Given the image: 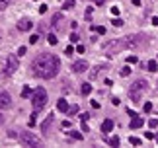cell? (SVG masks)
<instances>
[{
  "label": "cell",
  "mask_w": 158,
  "mask_h": 148,
  "mask_svg": "<svg viewBox=\"0 0 158 148\" xmlns=\"http://www.w3.org/2000/svg\"><path fill=\"white\" fill-rule=\"evenodd\" d=\"M146 70L156 72L158 70V63H156V60H148V63H146Z\"/></svg>",
  "instance_id": "17"
},
{
  "label": "cell",
  "mask_w": 158,
  "mask_h": 148,
  "mask_svg": "<svg viewBox=\"0 0 158 148\" xmlns=\"http://www.w3.org/2000/svg\"><path fill=\"white\" fill-rule=\"evenodd\" d=\"M51 24H53V27H55V29H63V14H61V12L53 14Z\"/></svg>",
  "instance_id": "10"
},
{
  "label": "cell",
  "mask_w": 158,
  "mask_h": 148,
  "mask_svg": "<svg viewBox=\"0 0 158 148\" xmlns=\"http://www.w3.org/2000/svg\"><path fill=\"white\" fill-rule=\"evenodd\" d=\"M156 86H158V80H156Z\"/></svg>",
  "instance_id": "50"
},
{
  "label": "cell",
  "mask_w": 158,
  "mask_h": 148,
  "mask_svg": "<svg viewBox=\"0 0 158 148\" xmlns=\"http://www.w3.org/2000/svg\"><path fill=\"white\" fill-rule=\"evenodd\" d=\"M18 53H20V57H22V55H26V47H20V49H18Z\"/></svg>",
  "instance_id": "41"
},
{
  "label": "cell",
  "mask_w": 158,
  "mask_h": 148,
  "mask_svg": "<svg viewBox=\"0 0 158 148\" xmlns=\"http://www.w3.org/2000/svg\"><path fill=\"white\" fill-rule=\"evenodd\" d=\"M129 142L133 146H141V138H137V136H129Z\"/></svg>",
  "instance_id": "24"
},
{
  "label": "cell",
  "mask_w": 158,
  "mask_h": 148,
  "mask_svg": "<svg viewBox=\"0 0 158 148\" xmlns=\"http://www.w3.org/2000/svg\"><path fill=\"white\" fill-rule=\"evenodd\" d=\"M96 31H98L100 35H104V33H105V27H104V26H100V27H96Z\"/></svg>",
  "instance_id": "37"
},
{
  "label": "cell",
  "mask_w": 158,
  "mask_h": 148,
  "mask_svg": "<svg viewBox=\"0 0 158 148\" xmlns=\"http://www.w3.org/2000/svg\"><path fill=\"white\" fill-rule=\"evenodd\" d=\"M127 115H129V117H135V115H137V113H135V111H133V109H127Z\"/></svg>",
  "instance_id": "42"
},
{
  "label": "cell",
  "mask_w": 158,
  "mask_h": 148,
  "mask_svg": "<svg viewBox=\"0 0 158 148\" xmlns=\"http://www.w3.org/2000/svg\"><path fill=\"white\" fill-rule=\"evenodd\" d=\"M154 138H156V142H158V135H156V136H154Z\"/></svg>",
  "instance_id": "49"
},
{
  "label": "cell",
  "mask_w": 158,
  "mask_h": 148,
  "mask_svg": "<svg viewBox=\"0 0 158 148\" xmlns=\"http://www.w3.org/2000/svg\"><path fill=\"white\" fill-rule=\"evenodd\" d=\"M145 125V121H143V117H139V115H135V117H131V129H141Z\"/></svg>",
  "instance_id": "12"
},
{
  "label": "cell",
  "mask_w": 158,
  "mask_h": 148,
  "mask_svg": "<svg viewBox=\"0 0 158 148\" xmlns=\"http://www.w3.org/2000/svg\"><path fill=\"white\" fill-rule=\"evenodd\" d=\"M31 94H33V90H31V88H27V86L22 90V97H31Z\"/></svg>",
  "instance_id": "21"
},
{
  "label": "cell",
  "mask_w": 158,
  "mask_h": 148,
  "mask_svg": "<svg viewBox=\"0 0 158 148\" xmlns=\"http://www.w3.org/2000/svg\"><path fill=\"white\" fill-rule=\"evenodd\" d=\"M90 105H92L94 109H100V103H98V101H96V99H92V101H90Z\"/></svg>",
  "instance_id": "36"
},
{
  "label": "cell",
  "mask_w": 158,
  "mask_h": 148,
  "mask_svg": "<svg viewBox=\"0 0 158 148\" xmlns=\"http://www.w3.org/2000/svg\"><path fill=\"white\" fill-rule=\"evenodd\" d=\"M111 103H113V105H119L121 101H119V97H113V99H111Z\"/></svg>",
  "instance_id": "44"
},
{
  "label": "cell",
  "mask_w": 158,
  "mask_h": 148,
  "mask_svg": "<svg viewBox=\"0 0 158 148\" xmlns=\"http://www.w3.org/2000/svg\"><path fill=\"white\" fill-rule=\"evenodd\" d=\"M31 27H33V22H31V19H27V18H24V19L18 22V29H20V31H29Z\"/></svg>",
  "instance_id": "11"
},
{
  "label": "cell",
  "mask_w": 158,
  "mask_h": 148,
  "mask_svg": "<svg viewBox=\"0 0 158 148\" xmlns=\"http://www.w3.org/2000/svg\"><path fill=\"white\" fill-rule=\"evenodd\" d=\"M143 109H145V113H148V111H152V103H150V101H146L145 105H143Z\"/></svg>",
  "instance_id": "30"
},
{
  "label": "cell",
  "mask_w": 158,
  "mask_h": 148,
  "mask_svg": "<svg viewBox=\"0 0 158 148\" xmlns=\"http://www.w3.org/2000/svg\"><path fill=\"white\" fill-rule=\"evenodd\" d=\"M109 131H113V121L111 119H105L102 123V133H109Z\"/></svg>",
  "instance_id": "13"
},
{
  "label": "cell",
  "mask_w": 158,
  "mask_h": 148,
  "mask_svg": "<svg viewBox=\"0 0 158 148\" xmlns=\"http://www.w3.org/2000/svg\"><path fill=\"white\" fill-rule=\"evenodd\" d=\"M76 111H78V105H70V107H68V113H70V115L76 113Z\"/></svg>",
  "instance_id": "34"
},
{
  "label": "cell",
  "mask_w": 158,
  "mask_h": 148,
  "mask_svg": "<svg viewBox=\"0 0 158 148\" xmlns=\"http://www.w3.org/2000/svg\"><path fill=\"white\" fill-rule=\"evenodd\" d=\"M92 14H94V8H92V6H88V8H86V14H84L86 22H90V19H92Z\"/></svg>",
  "instance_id": "20"
},
{
  "label": "cell",
  "mask_w": 158,
  "mask_h": 148,
  "mask_svg": "<svg viewBox=\"0 0 158 148\" xmlns=\"http://www.w3.org/2000/svg\"><path fill=\"white\" fill-rule=\"evenodd\" d=\"M31 68H33V74L35 76L43 78V80H51L59 74L61 70V60L57 55H51V53H41L39 57L33 58L31 63Z\"/></svg>",
  "instance_id": "1"
},
{
  "label": "cell",
  "mask_w": 158,
  "mask_h": 148,
  "mask_svg": "<svg viewBox=\"0 0 158 148\" xmlns=\"http://www.w3.org/2000/svg\"><path fill=\"white\" fill-rule=\"evenodd\" d=\"M135 63H137V57H135V55L127 57V65H135Z\"/></svg>",
  "instance_id": "32"
},
{
  "label": "cell",
  "mask_w": 158,
  "mask_h": 148,
  "mask_svg": "<svg viewBox=\"0 0 158 148\" xmlns=\"http://www.w3.org/2000/svg\"><path fill=\"white\" fill-rule=\"evenodd\" d=\"M123 41H125L127 49H139V47H143L146 43V37L145 35H125Z\"/></svg>",
  "instance_id": "4"
},
{
  "label": "cell",
  "mask_w": 158,
  "mask_h": 148,
  "mask_svg": "<svg viewBox=\"0 0 158 148\" xmlns=\"http://www.w3.org/2000/svg\"><path fill=\"white\" fill-rule=\"evenodd\" d=\"M20 142L24 144V146H39V144H41V140L33 135V133H29V131L20 133Z\"/></svg>",
  "instance_id": "5"
},
{
  "label": "cell",
  "mask_w": 158,
  "mask_h": 148,
  "mask_svg": "<svg viewBox=\"0 0 158 148\" xmlns=\"http://www.w3.org/2000/svg\"><path fill=\"white\" fill-rule=\"evenodd\" d=\"M76 53H84V45H78V47H76Z\"/></svg>",
  "instance_id": "43"
},
{
  "label": "cell",
  "mask_w": 158,
  "mask_h": 148,
  "mask_svg": "<svg viewBox=\"0 0 158 148\" xmlns=\"http://www.w3.org/2000/svg\"><path fill=\"white\" fill-rule=\"evenodd\" d=\"M129 96H131V101H133V103H139V101H141V94H137V92H129Z\"/></svg>",
  "instance_id": "19"
},
{
  "label": "cell",
  "mask_w": 158,
  "mask_h": 148,
  "mask_svg": "<svg viewBox=\"0 0 158 148\" xmlns=\"http://www.w3.org/2000/svg\"><path fill=\"white\" fill-rule=\"evenodd\" d=\"M111 16H119V8H117V6L111 8Z\"/></svg>",
  "instance_id": "38"
},
{
  "label": "cell",
  "mask_w": 158,
  "mask_h": 148,
  "mask_svg": "<svg viewBox=\"0 0 158 148\" xmlns=\"http://www.w3.org/2000/svg\"><path fill=\"white\" fill-rule=\"evenodd\" d=\"M47 43H49V45H57V37H55V35H49V37H47Z\"/></svg>",
  "instance_id": "27"
},
{
  "label": "cell",
  "mask_w": 158,
  "mask_h": 148,
  "mask_svg": "<svg viewBox=\"0 0 158 148\" xmlns=\"http://www.w3.org/2000/svg\"><path fill=\"white\" fill-rule=\"evenodd\" d=\"M148 127H150V129H156L158 127V119H150V121H148Z\"/></svg>",
  "instance_id": "29"
},
{
  "label": "cell",
  "mask_w": 158,
  "mask_h": 148,
  "mask_svg": "<svg viewBox=\"0 0 158 148\" xmlns=\"http://www.w3.org/2000/svg\"><path fill=\"white\" fill-rule=\"evenodd\" d=\"M18 68H20V65H18L16 55H8V57H6V74H8V76H12Z\"/></svg>",
  "instance_id": "6"
},
{
  "label": "cell",
  "mask_w": 158,
  "mask_h": 148,
  "mask_svg": "<svg viewBox=\"0 0 158 148\" xmlns=\"http://www.w3.org/2000/svg\"><path fill=\"white\" fill-rule=\"evenodd\" d=\"M37 41H39V35H37V33H35V35H31V37H29V43H31V45H35Z\"/></svg>",
  "instance_id": "31"
},
{
  "label": "cell",
  "mask_w": 158,
  "mask_h": 148,
  "mask_svg": "<svg viewBox=\"0 0 158 148\" xmlns=\"http://www.w3.org/2000/svg\"><path fill=\"white\" fill-rule=\"evenodd\" d=\"M146 88H148V82H146V80H137V82L131 86V90H129V92H137V94H143Z\"/></svg>",
  "instance_id": "7"
},
{
  "label": "cell",
  "mask_w": 158,
  "mask_h": 148,
  "mask_svg": "<svg viewBox=\"0 0 158 148\" xmlns=\"http://www.w3.org/2000/svg\"><path fill=\"white\" fill-rule=\"evenodd\" d=\"M133 2V6H141V0H131Z\"/></svg>",
  "instance_id": "45"
},
{
  "label": "cell",
  "mask_w": 158,
  "mask_h": 148,
  "mask_svg": "<svg viewBox=\"0 0 158 148\" xmlns=\"http://www.w3.org/2000/svg\"><path fill=\"white\" fill-rule=\"evenodd\" d=\"M51 123H53V113H51L49 117H47L45 121H43V125H41V129H43V131H47V129H49V125H51Z\"/></svg>",
  "instance_id": "18"
},
{
  "label": "cell",
  "mask_w": 158,
  "mask_h": 148,
  "mask_svg": "<svg viewBox=\"0 0 158 148\" xmlns=\"http://www.w3.org/2000/svg\"><path fill=\"white\" fill-rule=\"evenodd\" d=\"M2 121H4V117H2V115H0V123H2Z\"/></svg>",
  "instance_id": "48"
},
{
  "label": "cell",
  "mask_w": 158,
  "mask_h": 148,
  "mask_svg": "<svg viewBox=\"0 0 158 148\" xmlns=\"http://www.w3.org/2000/svg\"><path fill=\"white\" fill-rule=\"evenodd\" d=\"M86 70H88V63H86V60H76L72 65V72H76V74L86 72Z\"/></svg>",
  "instance_id": "9"
},
{
  "label": "cell",
  "mask_w": 158,
  "mask_h": 148,
  "mask_svg": "<svg viewBox=\"0 0 158 148\" xmlns=\"http://www.w3.org/2000/svg\"><path fill=\"white\" fill-rule=\"evenodd\" d=\"M152 26H158V18H152Z\"/></svg>",
  "instance_id": "46"
},
{
  "label": "cell",
  "mask_w": 158,
  "mask_h": 148,
  "mask_svg": "<svg viewBox=\"0 0 158 148\" xmlns=\"http://www.w3.org/2000/svg\"><path fill=\"white\" fill-rule=\"evenodd\" d=\"M57 109L63 111V113L68 111V103H66V99H59V101H57Z\"/></svg>",
  "instance_id": "14"
},
{
  "label": "cell",
  "mask_w": 158,
  "mask_h": 148,
  "mask_svg": "<svg viewBox=\"0 0 158 148\" xmlns=\"http://www.w3.org/2000/svg\"><path fill=\"white\" fill-rule=\"evenodd\" d=\"M31 105H33V109H43L47 105V90L45 88H35L31 94Z\"/></svg>",
  "instance_id": "2"
},
{
  "label": "cell",
  "mask_w": 158,
  "mask_h": 148,
  "mask_svg": "<svg viewBox=\"0 0 158 148\" xmlns=\"http://www.w3.org/2000/svg\"><path fill=\"white\" fill-rule=\"evenodd\" d=\"M8 2H10V0H0V10H4V8L8 6Z\"/></svg>",
  "instance_id": "35"
},
{
  "label": "cell",
  "mask_w": 158,
  "mask_h": 148,
  "mask_svg": "<svg viewBox=\"0 0 158 148\" xmlns=\"http://www.w3.org/2000/svg\"><path fill=\"white\" fill-rule=\"evenodd\" d=\"M78 39H80V35H78V33H70V41H72V43H78Z\"/></svg>",
  "instance_id": "28"
},
{
  "label": "cell",
  "mask_w": 158,
  "mask_h": 148,
  "mask_svg": "<svg viewBox=\"0 0 158 148\" xmlns=\"http://www.w3.org/2000/svg\"><path fill=\"white\" fill-rule=\"evenodd\" d=\"M88 119H90V113H80V121L82 123H86Z\"/></svg>",
  "instance_id": "33"
},
{
  "label": "cell",
  "mask_w": 158,
  "mask_h": 148,
  "mask_svg": "<svg viewBox=\"0 0 158 148\" xmlns=\"http://www.w3.org/2000/svg\"><path fill=\"white\" fill-rule=\"evenodd\" d=\"M39 12H41V14L47 12V4H41V6H39Z\"/></svg>",
  "instance_id": "40"
},
{
  "label": "cell",
  "mask_w": 158,
  "mask_h": 148,
  "mask_svg": "<svg viewBox=\"0 0 158 148\" xmlns=\"http://www.w3.org/2000/svg\"><path fill=\"white\" fill-rule=\"evenodd\" d=\"M109 142V146H119V136H111V138H107Z\"/></svg>",
  "instance_id": "23"
},
{
  "label": "cell",
  "mask_w": 158,
  "mask_h": 148,
  "mask_svg": "<svg viewBox=\"0 0 158 148\" xmlns=\"http://www.w3.org/2000/svg\"><path fill=\"white\" fill-rule=\"evenodd\" d=\"M65 53H66V57H68V55H72V53H74V49H72V47H66Z\"/></svg>",
  "instance_id": "39"
},
{
  "label": "cell",
  "mask_w": 158,
  "mask_h": 148,
  "mask_svg": "<svg viewBox=\"0 0 158 148\" xmlns=\"http://www.w3.org/2000/svg\"><path fill=\"white\" fill-rule=\"evenodd\" d=\"M66 135L74 140H82V133H78V131H66Z\"/></svg>",
  "instance_id": "16"
},
{
  "label": "cell",
  "mask_w": 158,
  "mask_h": 148,
  "mask_svg": "<svg viewBox=\"0 0 158 148\" xmlns=\"http://www.w3.org/2000/svg\"><path fill=\"white\" fill-rule=\"evenodd\" d=\"M119 74H121V76H129V74H131V68H129V66H123V68L119 70Z\"/></svg>",
  "instance_id": "25"
},
{
  "label": "cell",
  "mask_w": 158,
  "mask_h": 148,
  "mask_svg": "<svg viewBox=\"0 0 158 148\" xmlns=\"http://www.w3.org/2000/svg\"><path fill=\"white\" fill-rule=\"evenodd\" d=\"M10 105H12L10 94H8V92H0V107H2V109H8Z\"/></svg>",
  "instance_id": "8"
},
{
  "label": "cell",
  "mask_w": 158,
  "mask_h": 148,
  "mask_svg": "<svg viewBox=\"0 0 158 148\" xmlns=\"http://www.w3.org/2000/svg\"><path fill=\"white\" fill-rule=\"evenodd\" d=\"M121 49H125V41H123V39H113V41H109V43L104 45V53L107 57H113V55L119 53Z\"/></svg>",
  "instance_id": "3"
},
{
  "label": "cell",
  "mask_w": 158,
  "mask_h": 148,
  "mask_svg": "<svg viewBox=\"0 0 158 148\" xmlns=\"http://www.w3.org/2000/svg\"><path fill=\"white\" fill-rule=\"evenodd\" d=\"M80 92H82V96H88V94H90V92H92V84H82V86H80Z\"/></svg>",
  "instance_id": "15"
},
{
  "label": "cell",
  "mask_w": 158,
  "mask_h": 148,
  "mask_svg": "<svg viewBox=\"0 0 158 148\" xmlns=\"http://www.w3.org/2000/svg\"><path fill=\"white\" fill-rule=\"evenodd\" d=\"M74 4H76L74 0H65V4H63V8H65V10H70V8H74Z\"/></svg>",
  "instance_id": "22"
},
{
  "label": "cell",
  "mask_w": 158,
  "mask_h": 148,
  "mask_svg": "<svg viewBox=\"0 0 158 148\" xmlns=\"http://www.w3.org/2000/svg\"><path fill=\"white\" fill-rule=\"evenodd\" d=\"M94 2H98V6H102V4H104V0H94Z\"/></svg>",
  "instance_id": "47"
},
{
  "label": "cell",
  "mask_w": 158,
  "mask_h": 148,
  "mask_svg": "<svg viewBox=\"0 0 158 148\" xmlns=\"http://www.w3.org/2000/svg\"><path fill=\"white\" fill-rule=\"evenodd\" d=\"M113 26H115V27H121V26H123V19L119 18V16H115V18H113Z\"/></svg>",
  "instance_id": "26"
}]
</instances>
